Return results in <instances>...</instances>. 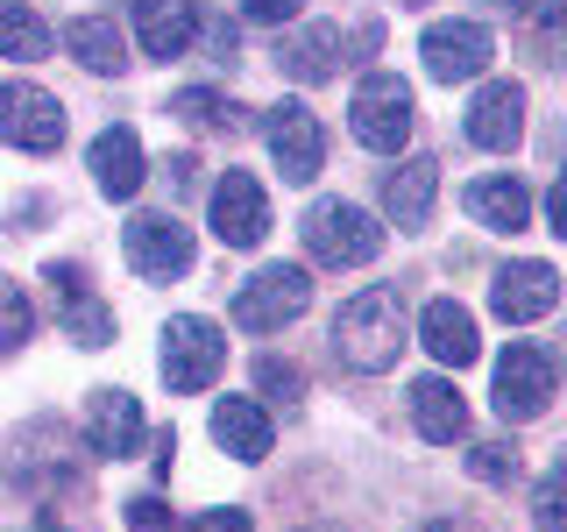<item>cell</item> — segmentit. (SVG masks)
I'll return each mask as SVG.
<instances>
[{"mask_svg":"<svg viewBox=\"0 0 567 532\" xmlns=\"http://www.w3.org/2000/svg\"><path fill=\"white\" fill-rule=\"evenodd\" d=\"M404 348V298L390 291V284H369V291H354L341 313H333V355H341L348 369H362V377H383L390 362H398Z\"/></svg>","mask_w":567,"mask_h":532,"instance_id":"cell-1","label":"cell"},{"mask_svg":"<svg viewBox=\"0 0 567 532\" xmlns=\"http://www.w3.org/2000/svg\"><path fill=\"white\" fill-rule=\"evenodd\" d=\"M298 235H306L312 263H327V270H362V263L383 256V227L369 221L362 206H348V200H319Z\"/></svg>","mask_w":567,"mask_h":532,"instance_id":"cell-2","label":"cell"},{"mask_svg":"<svg viewBox=\"0 0 567 532\" xmlns=\"http://www.w3.org/2000/svg\"><path fill=\"white\" fill-rule=\"evenodd\" d=\"M348 129H354L362 150L398 156L404 142H412V85H404L398 71H369V79L354 85V100H348Z\"/></svg>","mask_w":567,"mask_h":532,"instance_id":"cell-3","label":"cell"},{"mask_svg":"<svg viewBox=\"0 0 567 532\" xmlns=\"http://www.w3.org/2000/svg\"><path fill=\"white\" fill-rule=\"evenodd\" d=\"M306 306H312V277L298 270V263H262V270L235 291V327H248V334H284Z\"/></svg>","mask_w":567,"mask_h":532,"instance_id":"cell-4","label":"cell"},{"mask_svg":"<svg viewBox=\"0 0 567 532\" xmlns=\"http://www.w3.org/2000/svg\"><path fill=\"white\" fill-rule=\"evenodd\" d=\"M220 369H227V334L213 327V319H199V313H177L164 327V383L192 398V390L220 383Z\"/></svg>","mask_w":567,"mask_h":532,"instance_id":"cell-5","label":"cell"},{"mask_svg":"<svg viewBox=\"0 0 567 532\" xmlns=\"http://www.w3.org/2000/svg\"><path fill=\"white\" fill-rule=\"evenodd\" d=\"M554 405V355L539 341H511L496 355V419L504 426H532Z\"/></svg>","mask_w":567,"mask_h":532,"instance_id":"cell-6","label":"cell"},{"mask_svg":"<svg viewBox=\"0 0 567 532\" xmlns=\"http://www.w3.org/2000/svg\"><path fill=\"white\" fill-rule=\"evenodd\" d=\"M121 248H128V270L150 277V284H171L192 270V227L177 221V213H135L128 227H121Z\"/></svg>","mask_w":567,"mask_h":532,"instance_id":"cell-7","label":"cell"},{"mask_svg":"<svg viewBox=\"0 0 567 532\" xmlns=\"http://www.w3.org/2000/svg\"><path fill=\"white\" fill-rule=\"evenodd\" d=\"M262 142H270L284 185H312L319 164H327V135H319V114L306 100H277L270 114H262Z\"/></svg>","mask_w":567,"mask_h":532,"instance_id":"cell-8","label":"cell"},{"mask_svg":"<svg viewBox=\"0 0 567 532\" xmlns=\"http://www.w3.org/2000/svg\"><path fill=\"white\" fill-rule=\"evenodd\" d=\"M0 142H14V150H29V156H50L64 142V106L29 79L0 85Z\"/></svg>","mask_w":567,"mask_h":532,"instance_id":"cell-9","label":"cell"},{"mask_svg":"<svg viewBox=\"0 0 567 532\" xmlns=\"http://www.w3.org/2000/svg\"><path fill=\"white\" fill-rule=\"evenodd\" d=\"M43 284H50V298H58V313H64V334L79 348H106V341H114V313H106V298L93 291L85 263H43Z\"/></svg>","mask_w":567,"mask_h":532,"instance_id":"cell-10","label":"cell"},{"mask_svg":"<svg viewBox=\"0 0 567 532\" xmlns=\"http://www.w3.org/2000/svg\"><path fill=\"white\" fill-rule=\"evenodd\" d=\"M419 58H425V79L461 85V79H483V64L496 58V43H489L483 22H433L419 35Z\"/></svg>","mask_w":567,"mask_h":532,"instance_id":"cell-11","label":"cell"},{"mask_svg":"<svg viewBox=\"0 0 567 532\" xmlns=\"http://www.w3.org/2000/svg\"><path fill=\"white\" fill-rule=\"evenodd\" d=\"M560 306V277L554 263H504L489 284V313L504 319V327H532V319H546Z\"/></svg>","mask_w":567,"mask_h":532,"instance_id":"cell-12","label":"cell"},{"mask_svg":"<svg viewBox=\"0 0 567 532\" xmlns=\"http://www.w3.org/2000/svg\"><path fill=\"white\" fill-rule=\"evenodd\" d=\"M213 235L227 248H256L270 235V200H262V185L248 171H227L220 185H213Z\"/></svg>","mask_w":567,"mask_h":532,"instance_id":"cell-13","label":"cell"},{"mask_svg":"<svg viewBox=\"0 0 567 532\" xmlns=\"http://www.w3.org/2000/svg\"><path fill=\"white\" fill-rule=\"evenodd\" d=\"M518 135H525V85L518 79H489L483 93L468 100V142L475 150H518Z\"/></svg>","mask_w":567,"mask_h":532,"instance_id":"cell-14","label":"cell"},{"mask_svg":"<svg viewBox=\"0 0 567 532\" xmlns=\"http://www.w3.org/2000/svg\"><path fill=\"white\" fill-rule=\"evenodd\" d=\"M277 64H284V79H298V85H327L333 71L348 64L341 22H306V29H291V35L277 43Z\"/></svg>","mask_w":567,"mask_h":532,"instance_id":"cell-15","label":"cell"},{"mask_svg":"<svg viewBox=\"0 0 567 532\" xmlns=\"http://www.w3.org/2000/svg\"><path fill=\"white\" fill-rule=\"evenodd\" d=\"M85 440H93V454H106V461L135 454L142 440H150L142 405L128 398V390H93V398H85Z\"/></svg>","mask_w":567,"mask_h":532,"instance_id":"cell-16","label":"cell"},{"mask_svg":"<svg viewBox=\"0 0 567 532\" xmlns=\"http://www.w3.org/2000/svg\"><path fill=\"white\" fill-rule=\"evenodd\" d=\"M135 35L150 58H185L199 43V0H135Z\"/></svg>","mask_w":567,"mask_h":532,"instance_id":"cell-17","label":"cell"},{"mask_svg":"<svg viewBox=\"0 0 567 532\" xmlns=\"http://www.w3.org/2000/svg\"><path fill=\"white\" fill-rule=\"evenodd\" d=\"M85 164H93V185L106 200H135L142 192V142L135 129H100L93 150H85Z\"/></svg>","mask_w":567,"mask_h":532,"instance_id":"cell-18","label":"cell"},{"mask_svg":"<svg viewBox=\"0 0 567 532\" xmlns=\"http://www.w3.org/2000/svg\"><path fill=\"white\" fill-rule=\"evenodd\" d=\"M419 341L433 348L447 369H468L475 355H483V341H475V313L454 306V298H433V306L419 313Z\"/></svg>","mask_w":567,"mask_h":532,"instance_id":"cell-19","label":"cell"},{"mask_svg":"<svg viewBox=\"0 0 567 532\" xmlns=\"http://www.w3.org/2000/svg\"><path fill=\"white\" fill-rule=\"evenodd\" d=\"M412 419H419V433L433 440V448L468 440V405H461V390L447 377H419L412 383Z\"/></svg>","mask_w":567,"mask_h":532,"instance_id":"cell-20","label":"cell"},{"mask_svg":"<svg viewBox=\"0 0 567 532\" xmlns=\"http://www.w3.org/2000/svg\"><path fill=\"white\" fill-rule=\"evenodd\" d=\"M433 192H440V164H433V156H412V164H398V171L383 177V213L398 227H425Z\"/></svg>","mask_w":567,"mask_h":532,"instance_id":"cell-21","label":"cell"},{"mask_svg":"<svg viewBox=\"0 0 567 532\" xmlns=\"http://www.w3.org/2000/svg\"><path fill=\"white\" fill-rule=\"evenodd\" d=\"M213 440L235 461H262L270 454V412H262L256 398H220L213 405Z\"/></svg>","mask_w":567,"mask_h":532,"instance_id":"cell-22","label":"cell"},{"mask_svg":"<svg viewBox=\"0 0 567 532\" xmlns=\"http://www.w3.org/2000/svg\"><path fill=\"white\" fill-rule=\"evenodd\" d=\"M468 213L483 227H496V235H518V227L532 221V192L518 185V177H475V185H468Z\"/></svg>","mask_w":567,"mask_h":532,"instance_id":"cell-23","label":"cell"},{"mask_svg":"<svg viewBox=\"0 0 567 532\" xmlns=\"http://www.w3.org/2000/svg\"><path fill=\"white\" fill-rule=\"evenodd\" d=\"M50 22L29 8V0H0V58H14V64H35V58H50Z\"/></svg>","mask_w":567,"mask_h":532,"instance_id":"cell-24","label":"cell"},{"mask_svg":"<svg viewBox=\"0 0 567 532\" xmlns=\"http://www.w3.org/2000/svg\"><path fill=\"white\" fill-rule=\"evenodd\" d=\"M64 50H71L85 71H121V64H128V43H121V29L100 22V14H79V22H64Z\"/></svg>","mask_w":567,"mask_h":532,"instance_id":"cell-25","label":"cell"},{"mask_svg":"<svg viewBox=\"0 0 567 532\" xmlns=\"http://www.w3.org/2000/svg\"><path fill=\"white\" fill-rule=\"evenodd\" d=\"M171 114L192 121V129H206V135H235L248 106L227 100V93H213V85H185V93H171Z\"/></svg>","mask_w":567,"mask_h":532,"instance_id":"cell-26","label":"cell"},{"mask_svg":"<svg viewBox=\"0 0 567 532\" xmlns=\"http://www.w3.org/2000/svg\"><path fill=\"white\" fill-rule=\"evenodd\" d=\"M532 511H539L546 532H567V448H560L554 469L539 475V490H532Z\"/></svg>","mask_w":567,"mask_h":532,"instance_id":"cell-27","label":"cell"},{"mask_svg":"<svg viewBox=\"0 0 567 532\" xmlns=\"http://www.w3.org/2000/svg\"><path fill=\"white\" fill-rule=\"evenodd\" d=\"M525 22L539 29V50H546V64H567V0H539V8H532Z\"/></svg>","mask_w":567,"mask_h":532,"instance_id":"cell-28","label":"cell"},{"mask_svg":"<svg viewBox=\"0 0 567 532\" xmlns=\"http://www.w3.org/2000/svg\"><path fill=\"white\" fill-rule=\"evenodd\" d=\"M468 475L475 483H518V448H511V440H483V448L468 454Z\"/></svg>","mask_w":567,"mask_h":532,"instance_id":"cell-29","label":"cell"},{"mask_svg":"<svg viewBox=\"0 0 567 532\" xmlns=\"http://www.w3.org/2000/svg\"><path fill=\"white\" fill-rule=\"evenodd\" d=\"M29 327H35V313H29L22 284L0 277V348H22V341H29Z\"/></svg>","mask_w":567,"mask_h":532,"instance_id":"cell-30","label":"cell"},{"mask_svg":"<svg viewBox=\"0 0 567 532\" xmlns=\"http://www.w3.org/2000/svg\"><path fill=\"white\" fill-rule=\"evenodd\" d=\"M199 43H206V58L213 64H235V50H241V35L227 14H199Z\"/></svg>","mask_w":567,"mask_h":532,"instance_id":"cell-31","label":"cell"},{"mask_svg":"<svg viewBox=\"0 0 567 532\" xmlns=\"http://www.w3.org/2000/svg\"><path fill=\"white\" fill-rule=\"evenodd\" d=\"M256 390H262V398H284V405H291L298 390H306V377H298L291 362H277V355H270V362H256Z\"/></svg>","mask_w":567,"mask_h":532,"instance_id":"cell-32","label":"cell"},{"mask_svg":"<svg viewBox=\"0 0 567 532\" xmlns=\"http://www.w3.org/2000/svg\"><path fill=\"white\" fill-rule=\"evenodd\" d=\"M298 8H306V0H241V14H248V22H262V29L298 22Z\"/></svg>","mask_w":567,"mask_h":532,"instance_id":"cell-33","label":"cell"},{"mask_svg":"<svg viewBox=\"0 0 567 532\" xmlns=\"http://www.w3.org/2000/svg\"><path fill=\"white\" fill-rule=\"evenodd\" d=\"M185 532H256V525H248V511L227 504V511H199V519H192Z\"/></svg>","mask_w":567,"mask_h":532,"instance_id":"cell-34","label":"cell"},{"mask_svg":"<svg viewBox=\"0 0 567 532\" xmlns=\"http://www.w3.org/2000/svg\"><path fill=\"white\" fill-rule=\"evenodd\" d=\"M164 519H171V511H164V497H150V490H142L135 504H128V525H135V532H156Z\"/></svg>","mask_w":567,"mask_h":532,"instance_id":"cell-35","label":"cell"},{"mask_svg":"<svg viewBox=\"0 0 567 532\" xmlns=\"http://www.w3.org/2000/svg\"><path fill=\"white\" fill-rule=\"evenodd\" d=\"M546 221H554V235L567 242V171L554 177V192H546Z\"/></svg>","mask_w":567,"mask_h":532,"instance_id":"cell-36","label":"cell"},{"mask_svg":"<svg viewBox=\"0 0 567 532\" xmlns=\"http://www.w3.org/2000/svg\"><path fill=\"white\" fill-rule=\"evenodd\" d=\"M425 532H475V525H468V519H433Z\"/></svg>","mask_w":567,"mask_h":532,"instance_id":"cell-37","label":"cell"},{"mask_svg":"<svg viewBox=\"0 0 567 532\" xmlns=\"http://www.w3.org/2000/svg\"><path fill=\"white\" fill-rule=\"evenodd\" d=\"M504 8H511V14H532V8H539V0H504Z\"/></svg>","mask_w":567,"mask_h":532,"instance_id":"cell-38","label":"cell"},{"mask_svg":"<svg viewBox=\"0 0 567 532\" xmlns=\"http://www.w3.org/2000/svg\"><path fill=\"white\" fill-rule=\"evenodd\" d=\"M398 8H425V0H398Z\"/></svg>","mask_w":567,"mask_h":532,"instance_id":"cell-39","label":"cell"}]
</instances>
